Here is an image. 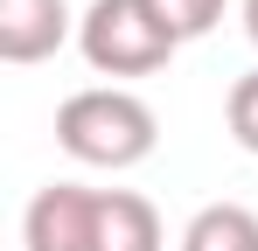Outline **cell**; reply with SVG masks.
I'll return each instance as SVG.
<instances>
[{"label": "cell", "mask_w": 258, "mask_h": 251, "mask_svg": "<svg viewBox=\"0 0 258 251\" xmlns=\"http://www.w3.org/2000/svg\"><path fill=\"white\" fill-rule=\"evenodd\" d=\"M56 140L63 154L84 167H140L161 140V119L147 98H133L119 84H91V91H70L63 112H56Z\"/></svg>", "instance_id": "1"}, {"label": "cell", "mask_w": 258, "mask_h": 251, "mask_svg": "<svg viewBox=\"0 0 258 251\" xmlns=\"http://www.w3.org/2000/svg\"><path fill=\"white\" fill-rule=\"evenodd\" d=\"M77 49L98 77H154L181 42L147 0H91L77 21Z\"/></svg>", "instance_id": "2"}, {"label": "cell", "mask_w": 258, "mask_h": 251, "mask_svg": "<svg viewBox=\"0 0 258 251\" xmlns=\"http://www.w3.org/2000/svg\"><path fill=\"white\" fill-rule=\"evenodd\" d=\"M105 237V189L84 181H49L21 216V244L28 251H98Z\"/></svg>", "instance_id": "3"}, {"label": "cell", "mask_w": 258, "mask_h": 251, "mask_svg": "<svg viewBox=\"0 0 258 251\" xmlns=\"http://www.w3.org/2000/svg\"><path fill=\"white\" fill-rule=\"evenodd\" d=\"M70 0H0V63H42L70 42Z\"/></svg>", "instance_id": "4"}, {"label": "cell", "mask_w": 258, "mask_h": 251, "mask_svg": "<svg viewBox=\"0 0 258 251\" xmlns=\"http://www.w3.org/2000/svg\"><path fill=\"white\" fill-rule=\"evenodd\" d=\"M161 209L133 189H105V237L98 251H161Z\"/></svg>", "instance_id": "5"}, {"label": "cell", "mask_w": 258, "mask_h": 251, "mask_svg": "<svg viewBox=\"0 0 258 251\" xmlns=\"http://www.w3.org/2000/svg\"><path fill=\"white\" fill-rule=\"evenodd\" d=\"M181 251H258V209L244 203H210L188 216Z\"/></svg>", "instance_id": "6"}, {"label": "cell", "mask_w": 258, "mask_h": 251, "mask_svg": "<svg viewBox=\"0 0 258 251\" xmlns=\"http://www.w3.org/2000/svg\"><path fill=\"white\" fill-rule=\"evenodd\" d=\"M147 7L174 28V42H196V35H210L223 21V0H147Z\"/></svg>", "instance_id": "7"}, {"label": "cell", "mask_w": 258, "mask_h": 251, "mask_svg": "<svg viewBox=\"0 0 258 251\" xmlns=\"http://www.w3.org/2000/svg\"><path fill=\"white\" fill-rule=\"evenodd\" d=\"M223 119H230V140H237L244 154H258V70H244V77L230 84V105H223Z\"/></svg>", "instance_id": "8"}, {"label": "cell", "mask_w": 258, "mask_h": 251, "mask_svg": "<svg viewBox=\"0 0 258 251\" xmlns=\"http://www.w3.org/2000/svg\"><path fill=\"white\" fill-rule=\"evenodd\" d=\"M244 35H251V49H258V0H244Z\"/></svg>", "instance_id": "9"}]
</instances>
